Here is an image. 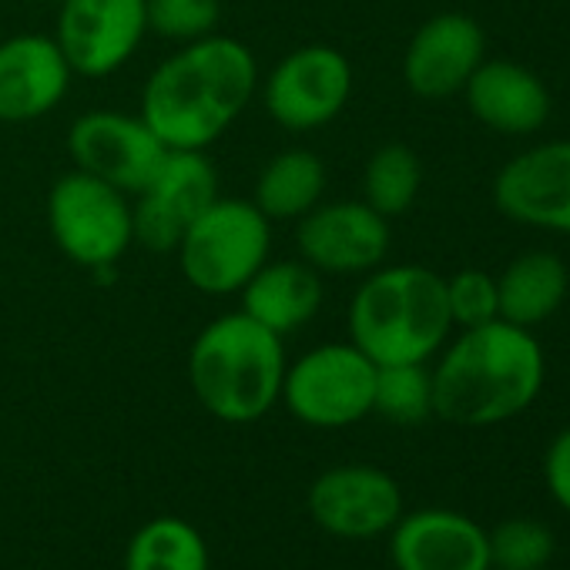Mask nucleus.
I'll use <instances>...</instances> for the list:
<instances>
[{"instance_id": "1a4fd4ad", "label": "nucleus", "mask_w": 570, "mask_h": 570, "mask_svg": "<svg viewBox=\"0 0 570 570\" xmlns=\"http://www.w3.org/2000/svg\"><path fill=\"white\" fill-rule=\"evenodd\" d=\"M218 198V171L205 151H168L131 202L135 245L155 255L178 248L188 225Z\"/></svg>"}, {"instance_id": "4468645a", "label": "nucleus", "mask_w": 570, "mask_h": 570, "mask_svg": "<svg viewBox=\"0 0 570 570\" xmlns=\"http://www.w3.org/2000/svg\"><path fill=\"white\" fill-rule=\"evenodd\" d=\"M309 513L326 533L370 540L393 530L403 517V493L386 470L346 463L316 476L309 490Z\"/></svg>"}, {"instance_id": "0eeeda50", "label": "nucleus", "mask_w": 570, "mask_h": 570, "mask_svg": "<svg viewBox=\"0 0 570 570\" xmlns=\"http://www.w3.org/2000/svg\"><path fill=\"white\" fill-rule=\"evenodd\" d=\"M376 363L353 343H326L285 366L282 403L296 420L320 430L353 426L373 413Z\"/></svg>"}, {"instance_id": "ddd939ff", "label": "nucleus", "mask_w": 570, "mask_h": 570, "mask_svg": "<svg viewBox=\"0 0 570 570\" xmlns=\"http://www.w3.org/2000/svg\"><path fill=\"white\" fill-rule=\"evenodd\" d=\"M493 202L517 225L570 235V138L513 155L493 178Z\"/></svg>"}, {"instance_id": "6e6552de", "label": "nucleus", "mask_w": 570, "mask_h": 570, "mask_svg": "<svg viewBox=\"0 0 570 570\" xmlns=\"http://www.w3.org/2000/svg\"><path fill=\"white\" fill-rule=\"evenodd\" d=\"M353 98V65L330 45L285 55L262 81L268 118L285 131H316L343 115Z\"/></svg>"}, {"instance_id": "a878e982", "label": "nucleus", "mask_w": 570, "mask_h": 570, "mask_svg": "<svg viewBox=\"0 0 570 570\" xmlns=\"http://www.w3.org/2000/svg\"><path fill=\"white\" fill-rule=\"evenodd\" d=\"M145 8L148 31L178 45H191L215 35L222 18L218 0H145Z\"/></svg>"}, {"instance_id": "cd10ccee", "label": "nucleus", "mask_w": 570, "mask_h": 570, "mask_svg": "<svg viewBox=\"0 0 570 570\" xmlns=\"http://www.w3.org/2000/svg\"><path fill=\"white\" fill-rule=\"evenodd\" d=\"M543 480L560 510L570 513V426L553 436L543 456Z\"/></svg>"}, {"instance_id": "39448f33", "label": "nucleus", "mask_w": 570, "mask_h": 570, "mask_svg": "<svg viewBox=\"0 0 570 570\" xmlns=\"http://www.w3.org/2000/svg\"><path fill=\"white\" fill-rule=\"evenodd\" d=\"M272 222L242 198H215L181 235L175 255L191 289L232 296L268 262Z\"/></svg>"}, {"instance_id": "2eb2a0df", "label": "nucleus", "mask_w": 570, "mask_h": 570, "mask_svg": "<svg viewBox=\"0 0 570 570\" xmlns=\"http://www.w3.org/2000/svg\"><path fill=\"white\" fill-rule=\"evenodd\" d=\"M487 58V38L466 14H436L406 45L403 81L413 95L440 101L463 95L466 81Z\"/></svg>"}, {"instance_id": "6ab92c4d", "label": "nucleus", "mask_w": 570, "mask_h": 570, "mask_svg": "<svg viewBox=\"0 0 570 570\" xmlns=\"http://www.w3.org/2000/svg\"><path fill=\"white\" fill-rule=\"evenodd\" d=\"M242 313L275 336H289L316 320L323 306V275L303 258L265 262L242 285Z\"/></svg>"}, {"instance_id": "c85d7f7f", "label": "nucleus", "mask_w": 570, "mask_h": 570, "mask_svg": "<svg viewBox=\"0 0 570 570\" xmlns=\"http://www.w3.org/2000/svg\"><path fill=\"white\" fill-rule=\"evenodd\" d=\"M58 4H61V0H58Z\"/></svg>"}, {"instance_id": "f8f14e48", "label": "nucleus", "mask_w": 570, "mask_h": 570, "mask_svg": "<svg viewBox=\"0 0 570 570\" xmlns=\"http://www.w3.org/2000/svg\"><path fill=\"white\" fill-rule=\"evenodd\" d=\"M390 218L366 202H320L296 225L299 258L320 275H366L390 252Z\"/></svg>"}, {"instance_id": "5701e85b", "label": "nucleus", "mask_w": 570, "mask_h": 570, "mask_svg": "<svg viewBox=\"0 0 570 570\" xmlns=\"http://www.w3.org/2000/svg\"><path fill=\"white\" fill-rule=\"evenodd\" d=\"M423 185V165L406 145H383L373 151L363 171V202L383 218H396L413 208Z\"/></svg>"}, {"instance_id": "bb28decb", "label": "nucleus", "mask_w": 570, "mask_h": 570, "mask_svg": "<svg viewBox=\"0 0 570 570\" xmlns=\"http://www.w3.org/2000/svg\"><path fill=\"white\" fill-rule=\"evenodd\" d=\"M446 306H450L453 326H460V330L500 320L497 278L483 268H463V272L450 275L446 278Z\"/></svg>"}, {"instance_id": "a211bd4d", "label": "nucleus", "mask_w": 570, "mask_h": 570, "mask_svg": "<svg viewBox=\"0 0 570 570\" xmlns=\"http://www.w3.org/2000/svg\"><path fill=\"white\" fill-rule=\"evenodd\" d=\"M463 98L473 118L500 135H533L550 118L547 85L530 68L503 58H483Z\"/></svg>"}, {"instance_id": "dca6fc26", "label": "nucleus", "mask_w": 570, "mask_h": 570, "mask_svg": "<svg viewBox=\"0 0 570 570\" xmlns=\"http://www.w3.org/2000/svg\"><path fill=\"white\" fill-rule=\"evenodd\" d=\"M68 68L51 35H14L0 41V121L28 125L51 115L71 88Z\"/></svg>"}, {"instance_id": "20e7f679", "label": "nucleus", "mask_w": 570, "mask_h": 570, "mask_svg": "<svg viewBox=\"0 0 570 570\" xmlns=\"http://www.w3.org/2000/svg\"><path fill=\"white\" fill-rule=\"evenodd\" d=\"M282 336L242 309L212 320L191 343L188 383L198 403L225 423H252L282 396Z\"/></svg>"}, {"instance_id": "b1692460", "label": "nucleus", "mask_w": 570, "mask_h": 570, "mask_svg": "<svg viewBox=\"0 0 570 570\" xmlns=\"http://www.w3.org/2000/svg\"><path fill=\"white\" fill-rule=\"evenodd\" d=\"M373 413L396 426H416L433 416V373L426 363L376 366Z\"/></svg>"}, {"instance_id": "393cba45", "label": "nucleus", "mask_w": 570, "mask_h": 570, "mask_svg": "<svg viewBox=\"0 0 570 570\" xmlns=\"http://www.w3.org/2000/svg\"><path fill=\"white\" fill-rule=\"evenodd\" d=\"M487 540L493 570H543L553 557V533L540 520H503Z\"/></svg>"}, {"instance_id": "412c9836", "label": "nucleus", "mask_w": 570, "mask_h": 570, "mask_svg": "<svg viewBox=\"0 0 570 570\" xmlns=\"http://www.w3.org/2000/svg\"><path fill=\"white\" fill-rule=\"evenodd\" d=\"M326 165L309 148H289L265 161L255 181V208L268 222H299L323 202Z\"/></svg>"}, {"instance_id": "4be33fe9", "label": "nucleus", "mask_w": 570, "mask_h": 570, "mask_svg": "<svg viewBox=\"0 0 570 570\" xmlns=\"http://www.w3.org/2000/svg\"><path fill=\"white\" fill-rule=\"evenodd\" d=\"M125 570H208V550L188 520L158 517L131 537Z\"/></svg>"}, {"instance_id": "9d476101", "label": "nucleus", "mask_w": 570, "mask_h": 570, "mask_svg": "<svg viewBox=\"0 0 570 570\" xmlns=\"http://www.w3.org/2000/svg\"><path fill=\"white\" fill-rule=\"evenodd\" d=\"M68 155L78 171H88L125 195H138L161 168L168 148L141 115L98 108L75 118L68 131Z\"/></svg>"}, {"instance_id": "9b49d317", "label": "nucleus", "mask_w": 570, "mask_h": 570, "mask_svg": "<svg viewBox=\"0 0 570 570\" xmlns=\"http://www.w3.org/2000/svg\"><path fill=\"white\" fill-rule=\"evenodd\" d=\"M145 35V0H61L51 38L75 75L108 78L135 58Z\"/></svg>"}, {"instance_id": "aec40b11", "label": "nucleus", "mask_w": 570, "mask_h": 570, "mask_svg": "<svg viewBox=\"0 0 570 570\" xmlns=\"http://www.w3.org/2000/svg\"><path fill=\"white\" fill-rule=\"evenodd\" d=\"M567 265L553 252H523L517 255L497 278L500 296V320L533 330L547 323L567 299Z\"/></svg>"}, {"instance_id": "7ed1b4c3", "label": "nucleus", "mask_w": 570, "mask_h": 570, "mask_svg": "<svg viewBox=\"0 0 570 570\" xmlns=\"http://www.w3.org/2000/svg\"><path fill=\"white\" fill-rule=\"evenodd\" d=\"M450 333L446 278L426 265H380L350 303V343L376 366L430 363Z\"/></svg>"}, {"instance_id": "423d86ee", "label": "nucleus", "mask_w": 570, "mask_h": 570, "mask_svg": "<svg viewBox=\"0 0 570 570\" xmlns=\"http://www.w3.org/2000/svg\"><path fill=\"white\" fill-rule=\"evenodd\" d=\"M48 228L55 245L85 268H111L135 245L128 195L78 168L51 185Z\"/></svg>"}, {"instance_id": "f257e3e1", "label": "nucleus", "mask_w": 570, "mask_h": 570, "mask_svg": "<svg viewBox=\"0 0 570 570\" xmlns=\"http://www.w3.org/2000/svg\"><path fill=\"white\" fill-rule=\"evenodd\" d=\"M258 88L255 55L225 35L181 45L145 81L141 118L168 151H208Z\"/></svg>"}, {"instance_id": "f3484780", "label": "nucleus", "mask_w": 570, "mask_h": 570, "mask_svg": "<svg viewBox=\"0 0 570 570\" xmlns=\"http://www.w3.org/2000/svg\"><path fill=\"white\" fill-rule=\"evenodd\" d=\"M396 570H493L487 530L456 510H416L393 523Z\"/></svg>"}, {"instance_id": "f03ea898", "label": "nucleus", "mask_w": 570, "mask_h": 570, "mask_svg": "<svg viewBox=\"0 0 570 570\" xmlns=\"http://www.w3.org/2000/svg\"><path fill=\"white\" fill-rule=\"evenodd\" d=\"M433 373V413L456 426H497L540 396L547 363L537 336L507 320L460 330L440 350Z\"/></svg>"}]
</instances>
